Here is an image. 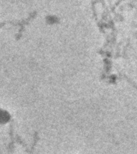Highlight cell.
<instances>
[{
    "label": "cell",
    "instance_id": "obj_2",
    "mask_svg": "<svg viewBox=\"0 0 137 154\" xmlns=\"http://www.w3.org/2000/svg\"><path fill=\"white\" fill-rule=\"evenodd\" d=\"M46 23L49 26H55L59 24L60 22V17L55 14H49L46 15L44 19Z\"/></svg>",
    "mask_w": 137,
    "mask_h": 154
},
{
    "label": "cell",
    "instance_id": "obj_1",
    "mask_svg": "<svg viewBox=\"0 0 137 154\" xmlns=\"http://www.w3.org/2000/svg\"><path fill=\"white\" fill-rule=\"evenodd\" d=\"M11 120V115L9 111L0 106V125H5Z\"/></svg>",
    "mask_w": 137,
    "mask_h": 154
}]
</instances>
